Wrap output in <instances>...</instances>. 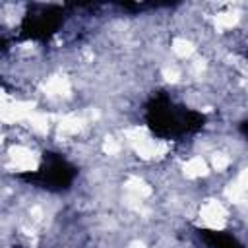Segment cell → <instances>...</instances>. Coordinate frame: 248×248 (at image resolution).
<instances>
[{
    "label": "cell",
    "mask_w": 248,
    "mask_h": 248,
    "mask_svg": "<svg viewBox=\"0 0 248 248\" xmlns=\"http://www.w3.org/2000/svg\"><path fill=\"white\" fill-rule=\"evenodd\" d=\"M203 240L211 248H242V244L229 232H217V231H202Z\"/></svg>",
    "instance_id": "cell-4"
},
{
    "label": "cell",
    "mask_w": 248,
    "mask_h": 248,
    "mask_svg": "<svg viewBox=\"0 0 248 248\" xmlns=\"http://www.w3.org/2000/svg\"><path fill=\"white\" fill-rule=\"evenodd\" d=\"M147 124L161 138H178L203 126V116L196 110L176 107L169 97L159 95L147 107Z\"/></svg>",
    "instance_id": "cell-1"
},
{
    "label": "cell",
    "mask_w": 248,
    "mask_h": 248,
    "mask_svg": "<svg viewBox=\"0 0 248 248\" xmlns=\"http://www.w3.org/2000/svg\"><path fill=\"white\" fill-rule=\"evenodd\" d=\"M58 25H60V16L46 10L37 16H29L23 23V31L33 39H43V37L50 35Z\"/></svg>",
    "instance_id": "cell-3"
},
{
    "label": "cell",
    "mask_w": 248,
    "mask_h": 248,
    "mask_svg": "<svg viewBox=\"0 0 248 248\" xmlns=\"http://www.w3.org/2000/svg\"><path fill=\"white\" fill-rule=\"evenodd\" d=\"M21 176L39 184L41 188H46V190H66L74 182L76 169L66 159H62L60 155L48 153L45 157V163L41 165V169L37 172L21 174Z\"/></svg>",
    "instance_id": "cell-2"
}]
</instances>
